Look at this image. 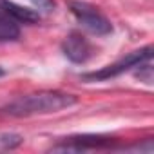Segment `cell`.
<instances>
[{
    "label": "cell",
    "mask_w": 154,
    "mask_h": 154,
    "mask_svg": "<svg viewBox=\"0 0 154 154\" xmlns=\"http://www.w3.org/2000/svg\"><path fill=\"white\" fill-rule=\"evenodd\" d=\"M0 11L6 13L11 20L17 24H36L40 22V15L33 9H27L24 6H18L11 0H0Z\"/></svg>",
    "instance_id": "obj_6"
},
{
    "label": "cell",
    "mask_w": 154,
    "mask_h": 154,
    "mask_svg": "<svg viewBox=\"0 0 154 154\" xmlns=\"http://www.w3.org/2000/svg\"><path fill=\"white\" fill-rule=\"evenodd\" d=\"M62 51L65 58H69L74 63H85L93 54V47L89 40L78 31H72L65 36V40L62 42Z\"/></svg>",
    "instance_id": "obj_4"
},
{
    "label": "cell",
    "mask_w": 154,
    "mask_h": 154,
    "mask_svg": "<svg viewBox=\"0 0 154 154\" xmlns=\"http://www.w3.org/2000/svg\"><path fill=\"white\" fill-rule=\"evenodd\" d=\"M71 13L74 15V18L82 24V27H85L89 33L98 35V36H105L112 33V24L109 22V18L100 13L94 6L82 2V0H69L67 2Z\"/></svg>",
    "instance_id": "obj_2"
},
{
    "label": "cell",
    "mask_w": 154,
    "mask_h": 154,
    "mask_svg": "<svg viewBox=\"0 0 154 154\" xmlns=\"http://www.w3.org/2000/svg\"><path fill=\"white\" fill-rule=\"evenodd\" d=\"M114 138L109 136H94V134H84V136H72L69 138L63 145L56 149H65V150H87V149H105L112 147Z\"/></svg>",
    "instance_id": "obj_5"
},
{
    "label": "cell",
    "mask_w": 154,
    "mask_h": 154,
    "mask_svg": "<svg viewBox=\"0 0 154 154\" xmlns=\"http://www.w3.org/2000/svg\"><path fill=\"white\" fill-rule=\"evenodd\" d=\"M2 74H4V71H2V69H0V76H2Z\"/></svg>",
    "instance_id": "obj_10"
},
{
    "label": "cell",
    "mask_w": 154,
    "mask_h": 154,
    "mask_svg": "<svg viewBox=\"0 0 154 154\" xmlns=\"http://www.w3.org/2000/svg\"><path fill=\"white\" fill-rule=\"evenodd\" d=\"M0 143H2L4 147L13 149V147H17V145H20V143H22V138H20V136H17V134H6V136L0 138Z\"/></svg>",
    "instance_id": "obj_8"
},
{
    "label": "cell",
    "mask_w": 154,
    "mask_h": 154,
    "mask_svg": "<svg viewBox=\"0 0 154 154\" xmlns=\"http://www.w3.org/2000/svg\"><path fill=\"white\" fill-rule=\"evenodd\" d=\"M20 36L18 24L0 11V42H13Z\"/></svg>",
    "instance_id": "obj_7"
},
{
    "label": "cell",
    "mask_w": 154,
    "mask_h": 154,
    "mask_svg": "<svg viewBox=\"0 0 154 154\" xmlns=\"http://www.w3.org/2000/svg\"><path fill=\"white\" fill-rule=\"evenodd\" d=\"M31 2L42 11H53L54 9V0H31Z\"/></svg>",
    "instance_id": "obj_9"
},
{
    "label": "cell",
    "mask_w": 154,
    "mask_h": 154,
    "mask_svg": "<svg viewBox=\"0 0 154 154\" xmlns=\"http://www.w3.org/2000/svg\"><path fill=\"white\" fill-rule=\"evenodd\" d=\"M150 56H152V47L147 45V47H143V49H140V51L129 53L127 56H123L122 60H118V62H114V63H111V65H107V67H102L100 71L85 72L82 78L87 80V82H103V80L114 78V76H118V74H122V72H125V71H129V69L138 67L141 62L150 60Z\"/></svg>",
    "instance_id": "obj_3"
},
{
    "label": "cell",
    "mask_w": 154,
    "mask_h": 154,
    "mask_svg": "<svg viewBox=\"0 0 154 154\" xmlns=\"http://www.w3.org/2000/svg\"><path fill=\"white\" fill-rule=\"evenodd\" d=\"M76 103V98L67 93L60 91H40L33 94L20 96L8 105L0 109V114L24 118V116H35V114H49L58 112L62 109H67Z\"/></svg>",
    "instance_id": "obj_1"
}]
</instances>
